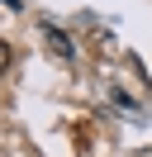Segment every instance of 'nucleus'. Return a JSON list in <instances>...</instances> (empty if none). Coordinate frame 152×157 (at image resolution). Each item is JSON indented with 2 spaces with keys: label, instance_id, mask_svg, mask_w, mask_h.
Instances as JSON below:
<instances>
[{
  "label": "nucleus",
  "instance_id": "nucleus-1",
  "mask_svg": "<svg viewBox=\"0 0 152 157\" xmlns=\"http://www.w3.org/2000/svg\"><path fill=\"white\" fill-rule=\"evenodd\" d=\"M48 43H52V52H57V57H71V43H66L57 29H48Z\"/></svg>",
  "mask_w": 152,
  "mask_h": 157
},
{
  "label": "nucleus",
  "instance_id": "nucleus-2",
  "mask_svg": "<svg viewBox=\"0 0 152 157\" xmlns=\"http://www.w3.org/2000/svg\"><path fill=\"white\" fill-rule=\"evenodd\" d=\"M5 67H10V48L0 43V76H5Z\"/></svg>",
  "mask_w": 152,
  "mask_h": 157
}]
</instances>
